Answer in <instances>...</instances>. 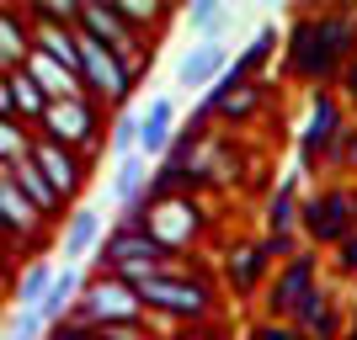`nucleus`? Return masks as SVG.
Segmentation results:
<instances>
[{
  "mask_svg": "<svg viewBox=\"0 0 357 340\" xmlns=\"http://www.w3.org/2000/svg\"><path fill=\"white\" fill-rule=\"evenodd\" d=\"M357 54V22L352 16H304L294 27V48H288V70L304 80H326Z\"/></svg>",
  "mask_w": 357,
  "mask_h": 340,
  "instance_id": "nucleus-1",
  "label": "nucleus"
},
{
  "mask_svg": "<svg viewBox=\"0 0 357 340\" xmlns=\"http://www.w3.org/2000/svg\"><path fill=\"white\" fill-rule=\"evenodd\" d=\"M176 266H181V255H171L160 239H149L144 213L118 218L102 239V271H112V277H123V282H144V277H155V271H176Z\"/></svg>",
  "mask_w": 357,
  "mask_h": 340,
  "instance_id": "nucleus-2",
  "label": "nucleus"
},
{
  "mask_svg": "<svg viewBox=\"0 0 357 340\" xmlns=\"http://www.w3.org/2000/svg\"><path fill=\"white\" fill-rule=\"evenodd\" d=\"M139 298H144V314H155V319H187V325H203L213 314V293L208 282L192 277L187 266L176 271H155V277L134 282Z\"/></svg>",
  "mask_w": 357,
  "mask_h": 340,
  "instance_id": "nucleus-3",
  "label": "nucleus"
},
{
  "mask_svg": "<svg viewBox=\"0 0 357 340\" xmlns=\"http://www.w3.org/2000/svg\"><path fill=\"white\" fill-rule=\"evenodd\" d=\"M144 298H139L134 282L112 277V271H102V277L86 282V293H80V309L64 319V325H80V330H102V325H144Z\"/></svg>",
  "mask_w": 357,
  "mask_h": 340,
  "instance_id": "nucleus-4",
  "label": "nucleus"
},
{
  "mask_svg": "<svg viewBox=\"0 0 357 340\" xmlns=\"http://www.w3.org/2000/svg\"><path fill=\"white\" fill-rule=\"evenodd\" d=\"M38 138L48 144H64L75 154H96V138H102V118H96V102L91 96H70V102H48L43 122H38Z\"/></svg>",
  "mask_w": 357,
  "mask_h": 340,
  "instance_id": "nucleus-5",
  "label": "nucleus"
},
{
  "mask_svg": "<svg viewBox=\"0 0 357 340\" xmlns=\"http://www.w3.org/2000/svg\"><path fill=\"white\" fill-rule=\"evenodd\" d=\"M75 38H80V86H86V96H91V102L123 106L139 74L128 70V64H123L112 48H102L96 38H86V32H75Z\"/></svg>",
  "mask_w": 357,
  "mask_h": 340,
  "instance_id": "nucleus-6",
  "label": "nucleus"
},
{
  "mask_svg": "<svg viewBox=\"0 0 357 340\" xmlns=\"http://www.w3.org/2000/svg\"><path fill=\"white\" fill-rule=\"evenodd\" d=\"M298 229L314 239V245H342L347 234H357V197L342 192V186H326L320 197H310V202L298 207Z\"/></svg>",
  "mask_w": 357,
  "mask_h": 340,
  "instance_id": "nucleus-7",
  "label": "nucleus"
},
{
  "mask_svg": "<svg viewBox=\"0 0 357 340\" xmlns=\"http://www.w3.org/2000/svg\"><path fill=\"white\" fill-rule=\"evenodd\" d=\"M75 32H86V38H96L102 48H112L123 64L134 74H144V38H139L128 22H123L112 6H102V0H80V27Z\"/></svg>",
  "mask_w": 357,
  "mask_h": 340,
  "instance_id": "nucleus-8",
  "label": "nucleus"
},
{
  "mask_svg": "<svg viewBox=\"0 0 357 340\" xmlns=\"http://www.w3.org/2000/svg\"><path fill=\"white\" fill-rule=\"evenodd\" d=\"M144 229L149 239H160L171 255H181L187 245H197V234H203V207L192 202V197H160V202L144 207Z\"/></svg>",
  "mask_w": 357,
  "mask_h": 340,
  "instance_id": "nucleus-9",
  "label": "nucleus"
},
{
  "mask_svg": "<svg viewBox=\"0 0 357 340\" xmlns=\"http://www.w3.org/2000/svg\"><path fill=\"white\" fill-rule=\"evenodd\" d=\"M342 133H347V122H342V102L331 96V90H320L310 102V122H304V165H314V160H326V154H336V144H342Z\"/></svg>",
  "mask_w": 357,
  "mask_h": 340,
  "instance_id": "nucleus-10",
  "label": "nucleus"
},
{
  "mask_svg": "<svg viewBox=\"0 0 357 340\" xmlns=\"http://www.w3.org/2000/svg\"><path fill=\"white\" fill-rule=\"evenodd\" d=\"M32 165L48 176V186H54L64 202H70V197H80L86 170H91L86 154H75V149H64V144H48V138H38V144H32Z\"/></svg>",
  "mask_w": 357,
  "mask_h": 340,
  "instance_id": "nucleus-11",
  "label": "nucleus"
},
{
  "mask_svg": "<svg viewBox=\"0 0 357 340\" xmlns=\"http://www.w3.org/2000/svg\"><path fill=\"white\" fill-rule=\"evenodd\" d=\"M267 102V86H261V80H245V74H224L219 86L208 90V102H203V118H251L256 106Z\"/></svg>",
  "mask_w": 357,
  "mask_h": 340,
  "instance_id": "nucleus-12",
  "label": "nucleus"
},
{
  "mask_svg": "<svg viewBox=\"0 0 357 340\" xmlns=\"http://www.w3.org/2000/svg\"><path fill=\"white\" fill-rule=\"evenodd\" d=\"M314 287H320V282H314V255H294V261H283V271L272 277V314H278V319H294Z\"/></svg>",
  "mask_w": 357,
  "mask_h": 340,
  "instance_id": "nucleus-13",
  "label": "nucleus"
},
{
  "mask_svg": "<svg viewBox=\"0 0 357 340\" xmlns=\"http://www.w3.org/2000/svg\"><path fill=\"white\" fill-rule=\"evenodd\" d=\"M171 144H176V102L171 96H149V106L139 112V154L155 165L171 154Z\"/></svg>",
  "mask_w": 357,
  "mask_h": 340,
  "instance_id": "nucleus-14",
  "label": "nucleus"
},
{
  "mask_svg": "<svg viewBox=\"0 0 357 340\" xmlns=\"http://www.w3.org/2000/svg\"><path fill=\"white\" fill-rule=\"evenodd\" d=\"M0 229H6L16 245H38V239H43V229H48V218H43V213H38L22 192H16L11 176H0Z\"/></svg>",
  "mask_w": 357,
  "mask_h": 340,
  "instance_id": "nucleus-15",
  "label": "nucleus"
},
{
  "mask_svg": "<svg viewBox=\"0 0 357 340\" xmlns=\"http://www.w3.org/2000/svg\"><path fill=\"white\" fill-rule=\"evenodd\" d=\"M229 74V48L224 43H197L176 59V86L181 90H208Z\"/></svg>",
  "mask_w": 357,
  "mask_h": 340,
  "instance_id": "nucleus-16",
  "label": "nucleus"
},
{
  "mask_svg": "<svg viewBox=\"0 0 357 340\" xmlns=\"http://www.w3.org/2000/svg\"><path fill=\"white\" fill-rule=\"evenodd\" d=\"M149 181H155V170H149L144 154H128V160L112 165V202L123 207V218H134V213H144L149 207Z\"/></svg>",
  "mask_w": 357,
  "mask_h": 340,
  "instance_id": "nucleus-17",
  "label": "nucleus"
},
{
  "mask_svg": "<svg viewBox=\"0 0 357 340\" xmlns=\"http://www.w3.org/2000/svg\"><path fill=\"white\" fill-rule=\"evenodd\" d=\"M102 213L96 207H75L70 218H64V229H59V255H64V266H80L96 245H102Z\"/></svg>",
  "mask_w": 357,
  "mask_h": 340,
  "instance_id": "nucleus-18",
  "label": "nucleus"
},
{
  "mask_svg": "<svg viewBox=\"0 0 357 340\" xmlns=\"http://www.w3.org/2000/svg\"><path fill=\"white\" fill-rule=\"evenodd\" d=\"M86 271L80 266H59V277H54V287H48V298L38 303V319H43L48 330H59L64 319H70L75 309H80V293H86Z\"/></svg>",
  "mask_w": 357,
  "mask_h": 340,
  "instance_id": "nucleus-19",
  "label": "nucleus"
},
{
  "mask_svg": "<svg viewBox=\"0 0 357 340\" xmlns=\"http://www.w3.org/2000/svg\"><path fill=\"white\" fill-rule=\"evenodd\" d=\"M22 70H27L32 80H38V90H43L48 102H70V96H86L80 74H75V70H64V64H59V59H48V54H38V48L27 54V64H22Z\"/></svg>",
  "mask_w": 357,
  "mask_h": 340,
  "instance_id": "nucleus-20",
  "label": "nucleus"
},
{
  "mask_svg": "<svg viewBox=\"0 0 357 340\" xmlns=\"http://www.w3.org/2000/svg\"><path fill=\"white\" fill-rule=\"evenodd\" d=\"M32 54V22L27 11H6L0 6V74H16Z\"/></svg>",
  "mask_w": 357,
  "mask_h": 340,
  "instance_id": "nucleus-21",
  "label": "nucleus"
},
{
  "mask_svg": "<svg viewBox=\"0 0 357 340\" xmlns=\"http://www.w3.org/2000/svg\"><path fill=\"white\" fill-rule=\"evenodd\" d=\"M54 277H59V266L43 261V255H32L27 266L11 277V303L16 309H38V303L48 298V287H54Z\"/></svg>",
  "mask_w": 357,
  "mask_h": 340,
  "instance_id": "nucleus-22",
  "label": "nucleus"
},
{
  "mask_svg": "<svg viewBox=\"0 0 357 340\" xmlns=\"http://www.w3.org/2000/svg\"><path fill=\"white\" fill-rule=\"evenodd\" d=\"M6 176L16 181V192L27 197V202L38 207L43 218H48V213H59V207H64V197L54 192V186H48V176H43V170H38V165H32V154H27V160H22V165H11Z\"/></svg>",
  "mask_w": 357,
  "mask_h": 340,
  "instance_id": "nucleus-23",
  "label": "nucleus"
},
{
  "mask_svg": "<svg viewBox=\"0 0 357 340\" xmlns=\"http://www.w3.org/2000/svg\"><path fill=\"white\" fill-rule=\"evenodd\" d=\"M32 48L80 74V38H75V27H32Z\"/></svg>",
  "mask_w": 357,
  "mask_h": 340,
  "instance_id": "nucleus-24",
  "label": "nucleus"
},
{
  "mask_svg": "<svg viewBox=\"0 0 357 340\" xmlns=\"http://www.w3.org/2000/svg\"><path fill=\"white\" fill-rule=\"evenodd\" d=\"M181 22H187L203 43H219L224 27L235 22V11H229V6H219V0H197V6H187V11H181Z\"/></svg>",
  "mask_w": 357,
  "mask_h": 340,
  "instance_id": "nucleus-25",
  "label": "nucleus"
},
{
  "mask_svg": "<svg viewBox=\"0 0 357 340\" xmlns=\"http://www.w3.org/2000/svg\"><path fill=\"white\" fill-rule=\"evenodd\" d=\"M11 102H16V122H27L32 133H38V122H43V112H48V96L38 90V80H32L27 70L11 74Z\"/></svg>",
  "mask_w": 357,
  "mask_h": 340,
  "instance_id": "nucleus-26",
  "label": "nucleus"
},
{
  "mask_svg": "<svg viewBox=\"0 0 357 340\" xmlns=\"http://www.w3.org/2000/svg\"><path fill=\"white\" fill-rule=\"evenodd\" d=\"M267 266H272L267 245H245V250H235V255H229V282H235V293H251L256 282L267 277Z\"/></svg>",
  "mask_w": 357,
  "mask_h": 340,
  "instance_id": "nucleus-27",
  "label": "nucleus"
},
{
  "mask_svg": "<svg viewBox=\"0 0 357 340\" xmlns=\"http://www.w3.org/2000/svg\"><path fill=\"white\" fill-rule=\"evenodd\" d=\"M298 176H283V186H278V192H272V202H267V229L272 234H288V229H294L298 223Z\"/></svg>",
  "mask_w": 357,
  "mask_h": 340,
  "instance_id": "nucleus-28",
  "label": "nucleus"
},
{
  "mask_svg": "<svg viewBox=\"0 0 357 340\" xmlns=\"http://www.w3.org/2000/svg\"><path fill=\"white\" fill-rule=\"evenodd\" d=\"M32 144H38V133H32L27 122H16V118H0V170L22 165V160L32 154Z\"/></svg>",
  "mask_w": 357,
  "mask_h": 340,
  "instance_id": "nucleus-29",
  "label": "nucleus"
},
{
  "mask_svg": "<svg viewBox=\"0 0 357 340\" xmlns=\"http://www.w3.org/2000/svg\"><path fill=\"white\" fill-rule=\"evenodd\" d=\"M107 149H112L118 160L139 154V112H118V118H112V133H107Z\"/></svg>",
  "mask_w": 357,
  "mask_h": 340,
  "instance_id": "nucleus-30",
  "label": "nucleus"
},
{
  "mask_svg": "<svg viewBox=\"0 0 357 340\" xmlns=\"http://www.w3.org/2000/svg\"><path fill=\"white\" fill-rule=\"evenodd\" d=\"M112 11H118L123 22H128V27L139 32V38H144V27H155V22H165V11H160V6H155V0H112Z\"/></svg>",
  "mask_w": 357,
  "mask_h": 340,
  "instance_id": "nucleus-31",
  "label": "nucleus"
},
{
  "mask_svg": "<svg viewBox=\"0 0 357 340\" xmlns=\"http://www.w3.org/2000/svg\"><path fill=\"white\" fill-rule=\"evenodd\" d=\"M272 48H278V32H272V27H261V32H256V43H251V48H245V54L235 59V74H245V80H251V74L272 59Z\"/></svg>",
  "mask_w": 357,
  "mask_h": 340,
  "instance_id": "nucleus-32",
  "label": "nucleus"
},
{
  "mask_svg": "<svg viewBox=\"0 0 357 340\" xmlns=\"http://www.w3.org/2000/svg\"><path fill=\"white\" fill-rule=\"evenodd\" d=\"M6 340H48V325L38 319V309H11V319H6Z\"/></svg>",
  "mask_w": 357,
  "mask_h": 340,
  "instance_id": "nucleus-33",
  "label": "nucleus"
},
{
  "mask_svg": "<svg viewBox=\"0 0 357 340\" xmlns=\"http://www.w3.org/2000/svg\"><path fill=\"white\" fill-rule=\"evenodd\" d=\"M336 271H342V277H357V234H347L342 245H336Z\"/></svg>",
  "mask_w": 357,
  "mask_h": 340,
  "instance_id": "nucleus-34",
  "label": "nucleus"
},
{
  "mask_svg": "<svg viewBox=\"0 0 357 340\" xmlns=\"http://www.w3.org/2000/svg\"><path fill=\"white\" fill-rule=\"evenodd\" d=\"M342 90H347V96L357 102V54H352V59L342 64Z\"/></svg>",
  "mask_w": 357,
  "mask_h": 340,
  "instance_id": "nucleus-35",
  "label": "nucleus"
},
{
  "mask_svg": "<svg viewBox=\"0 0 357 340\" xmlns=\"http://www.w3.org/2000/svg\"><path fill=\"white\" fill-rule=\"evenodd\" d=\"M0 118H16V102H11V74H0Z\"/></svg>",
  "mask_w": 357,
  "mask_h": 340,
  "instance_id": "nucleus-36",
  "label": "nucleus"
},
{
  "mask_svg": "<svg viewBox=\"0 0 357 340\" xmlns=\"http://www.w3.org/2000/svg\"><path fill=\"white\" fill-rule=\"evenodd\" d=\"M352 197H357V192H352Z\"/></svg>",
  "mask_w": 357,
  "mask_h": 340,
  "instance_id": "nucleus-37",
  "label": "nucleus"
}]
</instances>
